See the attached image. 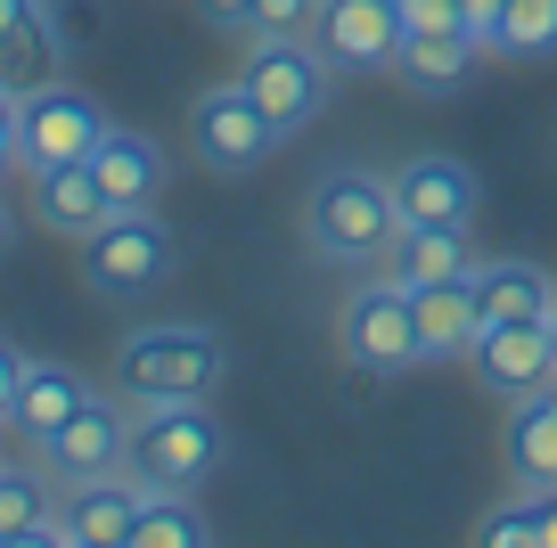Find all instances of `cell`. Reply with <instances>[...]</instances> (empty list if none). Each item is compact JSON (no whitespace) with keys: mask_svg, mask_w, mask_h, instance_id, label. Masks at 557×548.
<instances>
[{"mask_svg":"<svg viewBox=\"0 0 557 548\" xmlns=\"http://www.w3.org/2000/svg\"><path fill=\"white\" fill-rule=\"evenodd\" d=\"M401 229V205H394V180L385 172H320L312 180V205H304V238H312L320 262H336V271H377L385 246H394Z\"/></svg>","mask_w":557,"mask_h":548,"instance_id":"6da1fadb","label":"cell"},{"mask_svg":"<svg viewBox=\"0 0 557 548\" xmlns=\"http://www.w3.org/2000/svg\"><path fill=\"white\" fill-rule=\"evenodd\" d=\"M115 385L157 410V401H206L222 385V336L197 320H157V327H132L115 344Z\"/></svg>","mask_w":557,"mask_h":548,"instance_id":"7a4b0ae2","label":"cell"},{"mask_svg":"<svg viewBox=\"0 0 557 548\" xmlns=\"http://www.w3.org/2000/svg\"><path fill=\"white\" fill-rule=\"evenodd\" d=\"M222 459V426L206 418V401H157V410H139L132 426V475L148 491H197Z\"/></svg>","mask_w":557,"mask_h":548,"instance_id":"3957f363","label":"cell"},{"mask_svg":"<svg viewBox=\"0 0 557 548\" xmlns=\"http://www.w3.org/2000/svg\"><path fill=\"white\" fill-rule=\"evenodd\" d=\"M238 83L255 90V107L278 123V139H287V132H304V123L329 107V58H320V41H312V34H296V41L246 34Z\"/></svg>","mask_w":557,"mask_h":548,"instance_id":"277c9868","label":"cell"},{"mask_svg":"<svg viewBox=\"0 0 557 548\" xmlns=\"http://www.w3.org/2000/svg\"><path fill=\"white\" fill-rule=\"evenodd\" d=\"M181 271V238L157 222V213H107L83 238V278L99 295H148Z\"/></svg>","mask_w":557,"mask_h":548,"instance_id":"5b68a950","label":"cell"},{"mask_svg":"<svg viewBox=\"0 0 557 548\" xmlns=\"http://www.w3.org/2000/svg\"><path fill=\"white\" fill-rule=\"evenodd\" d=\"M336 344H345V360H352V369H369V377H401V369H418V311H410V287H394V278L352 287L345 311H336Z\"/></svg>","mask_w":557,"mask_h":548,"instance_id":"8992f818","label":"cell"},{"mask_svg":"<svg viewBox=\"0 0 557 548\" xmlns=\"http://www.w3.org/2000/svg\"><path fill=\"white\" fill-rule=\"evenodd\" d=\"M107 132H115L107 107L90 99V90H74V83H41V90H25V99H17V155L34 172L90 164V148H99Z\"/></svg>","mask_w":557,"mask_h":548,"instance_id":"52a82bcc","label":"cell"},{"mask_svg":"<svg viewBox=\"0 0 557 548\" xmlns=\"http://www.w3.org/2000/svg\"><path fill=\"white\" fill-rule=\"evenodd\" d=\"M189 148H197L206 172H255L262 155L278 148V123L255 107L246 83H213V90H197V107H189Z\"/></svg>","mask_w":557,"mask_h":548,"instance_id":"ba28073f","label":"cell"},{"mask_svg":"<svg viewBox=\"0 0 557 548\" xmlns=\"http://www.w3.org/2000/svg\"><path fill=\"white\" fill-rule=\"evenodd\" d=\"M312 41L329 74H394L401 58V0H320Z\"/></svg>","mask_w":557,"mask_h":548,"instance_id":"9c48e42d","label":"cell"},{"mask_svg":"<svg viewBox=\"0 0 557 548\" xmlns=\"http://www.w3.org/2000/svg\"><path fill=\"white\" fill-rule=\"evenodd\" d=\"M34 450H41V466L74 491V483L123 475V459H132V418H123L107 394H83V410H74L50 443H34Z\"/></svg>","mask_w":557,"mask_h":548,"instance_id":"30bf717a","label":"cell"},{"mask_svg":"<svg viewBox=\"0 0 557 548\" xmlns=\"http://www.w3.org/2000/svg\"><path fill=\"white\" fill-rule=\"evenodd\" d=\"M468 369L500 401H524V394H541V385H557V336H549V320H492V327H475Z\"/></svg>","mask_w":557,"mask_h":548,"instance_id":"8fae6325","label":"cell"},{"mask_svg":"<svg viewBox=\"0 0 557 548\" xmlns=\"http://www.w3.org/2000/svg\"><path fill=\"white\" fill-rule=\"evenodd\" d=\"M500 466H508V491L517 499H557V385L508 401Z\"/></svg>","mask_w":557,"mask_h":548,"instance_id":"7c38bea8","label":"cell"},{"mask_svg":"<svg viewBox=\"0 0 557 548\" xmlns=\"http://www.w3.org/2000/svg\"><path fill=\"white\" fill-rule=\"evenodd\" d=\"M394 205H401V222L468 229L475 222V172L459 164V155H410V164L394 172Z\"/></svg>","mask_w":557,"mask_h":548,"instance_id":"4fadbf2b","label":"cell"},{"mask_svg":"<svg viewBox=\"0 0 557 548\" xmlns=\"http://www.w3.org/2000/svg\"><path fill=\"white\" fill-rule=\"evenodd\" d=\"M148 499V483L123 466V475H99V483H74V508L58 515V540L66 548H115L132 540V515Z\"/></svg>","mask_w":557,"mask_h":548,"instance_id":"5bb4252c","label":"cell"},{"mask_svg":"<svg viewBox=\"0 0 557 548\" xmlns=\"http://www.w3.org/2000/svg\"><path fill=\"white\" fill-rule=\"evenodd\" d=\"M377 271L394 278V287H435V278L475 271V246H468V229H451V222H401Z\"/></svg>","mask_w":557,"mask_h":548,"instance_id":"9a60e30c","label":"cell"},{"mask_svg":"<svg viewBox=\"0 0 557 548\" xmlns=\"http://www.w3.org/2000/svg\"><path fill=\"white\" fill-rule=\"evenodd\" d=\"M468 287H475V320H484V327H492V320H549V311H557L549 271H541V262H524V254L475 262Z\"/></svg>","mask_w":557,"mask_h":548,"instance_id":"2e32d148","label":"cell"},{"mask_svg":"<svg viewBox=\"0 0 557 548\" xmlns=\"http://www.w3.org/2000/svg\"><path fill=\"white\" fill-rule=\"evenodd\" d=\"M90 180H99V197L115 213H148V205H157V189H164V155L148 148L139 132H123V123H115V132L90 148Z\"/></svg>","mask_w":557,"mask_h":548,"instance_id":"e0dca14e","label":"cell"},{"mask_svg":"<svg viewBox=\"0 0 557 548\" xmlns=\"http://www.w3.org/2000/svg\"><path fill=\"white\" fill-rule=\"evenodd\" d=\"M475 58H484V41L468 34V25H451V34H401V90H418V99H451V90H468Z\"/></svg>","mask_w":557,"mask_h":548,"instance_id":"ac0fdd59","label":"cell"},{"mask_svg":"<svg viewBox=\"0 0 557 548\" xmlns=\"http://www.w3.org/2000/svg\"><path fill=\"white\" fill-rule=\"evenodd\" d=\"M410 311H418V360H468L475 344V287L468 278H435V287H410Z\"/></svg>","mask_w":557,"mask_h":548,"instance_id":"d6986e66","label":"cell"},{"mask_svg":"<svg viewBox=\"0 0 557 548\" xmlns=\"http://www.w3.org/2000/svg\"><path fill=\"white\" fill-rule=\"evenodd\" d=\"M107 197H99V180H90V164H50V172H34V222L41 229H58V238H74L83 246L90 229L107 222Z\"/></svg>","mask_w":557,"mask_h":548,"instance_id":"ffe728a7","label":"cell"},{"mask_svg":"<svg viewBox=\"0 0 557 548\" xmlns=\"http://www.w3.org/2000/svg\"><path fill=\"white\" fill-rule=\"evenodd\" d=\"M83 394H90V385L74 377V369H58V360H25V377H17V434H25V443H50V434L83 410Z\"/></svg>","mask_w":557,"mask_h":548,"instance_id":"44dd1931","label":"cell"},{"mask_svg":"<svg viewBox=\"0 0 557 548\" xmlns=\"http://www.w3.org/2000/svg\"><path fill=\"white\" fill-rule=\"evenodd\" d=\"M25 540H58L50 483L25 475V466H0V548H25Z\"/></svg>","mask_w":557,"mask_h":548,"instance_id":"7402d4cb","label":"cell"},{"mask_svg":"<svg viewBox=\"0 0 557 548\" xmlns=\"http://www.w3.org/2000/svg\"><path fill=\"white\" fill-rule=\"evenodd\" d=\"M213 524L206 508H189V491H148L132 515V548H206Z\"/></svg>","mask_w":557,"mask_h":548,"instance_id":"603a6c76","label":"cell"},{"mask_svg":"<svg viewBox=\"0 0 557 548\" xmlns=\"http://www.w3.org/2000/svg\"><path fill=\"white\" fill-rule=\"evenodd\" d=\"M492 50L500 58H557V0H508Z\"/></svg>","mask_w":557,"mask_h":548,"instance_id":"cb8c5ba5","label":"cell"},{"mask_svg":"<svg viewBox=\"0 0 557 548\" xmlns=\"http://www.w3.org/2000/svg\"><path fill=\"white\" fill-rule=\"evenodd\" d=\"M484 540H492V548H524V540L557 548V499H524V508L484 515Z\"/></svg>","mask_w":557,"mask_h":548,"instance_id":"d4e9b609","label":"cell"},{"mask_svg":"<svg viewBox=\"0 0 557 548\" xmlns=\"http://www.w3.org/2000/svg\"><path fill=\"white\" fill-rule=\"evenodd\" d=\"M312 17H320V0H255V25H246V34L296 41V34H312Z\"/></svg>","mask_w":557,"mask_h":548,"instance_id":"484cf974","label":"cell"},{"mask_svg":"<svg viewBox=\"0 0 557 548\" xmlns=\"http://www.w3.org/2000/svg\"><path fill=\"white\" fill-rule=\"evenodd\" d=\"M459 0H401V34H451Z\"/></svg>","mask_w":557,"mask_h":548,"instance_id":"4316f807","label":"cell"},{"mask_svg":"<svg viewBox=\"0 0 557 548\" xmlns=\"http://www.w3.org/2000/svg\"><path fill=\"white\" fill-rule=\"evenodd\" d=\"M197 17L213 25V34H230V41H246V25H255V0H197Z\"/></svg>","mask_w":557,"mask_h":548,"instance_id":"83f0119b","label":"cell"},{"mask_svg":"<svg viewBox=\"0 0 557 548\" xmlns=\"http://www.w3.org/2000/svg\"><path fill=\"white\" fill-rule=\"evenodd\" d=\"M17 377H25V352L0 336V426H17Z\"/></svg>","mask_w":557,"mask_h":548,"instance_id":"f1b7e54d","label":"cell"},{"mask_svg":"<svg viewBox=\"0 0 557 548\" xmlns=\"http://www.w3.org/2000/svg\"><path fill=\"white\" fill-rule=\"evenodd\" d=\"M500 9H508V0H459V25H468V34L492 50V34H500Z\"/></svg>","mask_w":557,"mask_h":548,"instance_id":"f546056e","label":"cell"},{"mask_svg":"<svg viewBox=\"0 0 557 548\" xmlns=\"http://www.w3.org/2000/svg\"><path fill=\"white\" fill-rule=\"evenodd\" d=\"M9 164H25L17 155V90H0V172Z\"/></svg>","mask_w":557,"mask_h":548,"instance_id":"4dcf8cb0","label":"cell"},{"mask_svg":"<svg viewBox=\"0 0 557 548\" xmlns=\"http://www.w3.org/2000/svg\"><path fill=\"white\" fill-rule=\"evenodd\" d=\"M41 17V0H0V41L17 34V25H34Z\"/></svg>","mask_w":557,"mask_h":548,"instance_id":"1f68e13d","label":"cell"},{"mask_svg":"<svg viewBox=\"0 0 557 548\" xmlns=\"http://www.w3.org/2000/svg\"><path fill=\"white\" fill-rule=\"evenodd\" d=\"M9 246H17V222H9V205H0V262H9Z\"/></svg>","mask_w":557,"mask_h":548,"instance_id":"d6a6232c","label":"cell"},{"mask_svg":"<svg viewBox=\"0 0 557 548\" xmlns=\"http://www.w3.org/2000/svg\"><path fill=\"white\" fill-rule=\"evenodd\" d=\"M549 336H557V311H549Z\"/></svg>","mask_w":557,"mask_h":548,"instance_id":"836d02e7","label":"cell"}]
</instances>
